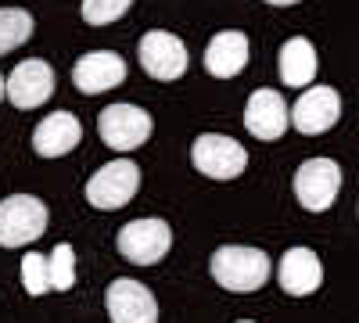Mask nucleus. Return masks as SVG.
<instances>
[{"mask_svg":"<svg viewBox=\"0 0 359 323\" xmlns=\"http://www.w3.org/2000/svg\"><path fill=\"white\" fill-rule=\"evenodd\" d=\"M208 270H212V280L233 295H252L259 291L266 280H269V255L262 248H248V245H223L216 248L212 262H208Z\"/></svg>","mask_w":359,"mask_h":323,"instance_id":"f257e3e1","label":"nucleus"},{"mask_svg":"<svg viewBox=\"0 0 359 323\" xmlns=\"http://www.w3.org/2000/svg\"><path fill=\"white\" fill-rule=\"evenodd\" d=\"M137 187H140V165L130 158H115L86 180V201L101 212H115L133 201Z\"/></svg>","mask_w":359,"mask_h":323,"instance_id":"f03ea898","label":"nucleus"},{"mask_svg":"<svg viewBox=\"0 0 359 323\" xmlns=\"http://www.w3.org/2000/svg\"><path fill=\"white\" fill-rule=\"evenodd\" d=\"M47 205L33 194H11L0 201V248H22L43 238Z\"/></svg>","mask_w":359,"mask_h":323,"instance_id":"7ed1b4c3","label":"nucleus"},{"mask_svg":"<svg viewBox=\"0 0 359 323\" xmlns=\"http://www.w3.org/2000/svg\"><path fill=\"white\" fill-rule=\"evenodd\" d=\"M172 248V226L158 216L133 219L118 230V255L133 266H155Z\"/></svg>","mask_w":359,"mask_h":323,"instance_id":"20e7f679","label":"nucleus"},{"mask_svg":"<svg viewBox=\"0 0 359 323\" xmlns=\"http://www.w3.org/2000/svg\"><path fill=\"white\" fill-rule=\"evenodd\" d=\"M191 162L208 180H237L248 165V151L226 133H201L191 144Z\"/></svg>","mask_w":359,"mask_h":323,"instance_id":"39448f33","label":"nucleus"},{"mask_svg":"<svg viewBox=\"0 0 359 323\" xmlns=\"http://www.w3.org/2000/svg\"><path fill=\"white\" fill-rule=\"evenodd\" d=\"M97 133L111 151H137L151 137V115L137 104H108L97 115Z\"/></svg>","mask_w":359,"mask_h":323,"instance_id":"423d86ee","label":"nucleus"},{"mask_svg":"<svg viewBox=\"0 0 359 323\" xmlns=\"http://www.w3.org/2000/svg\"><path fill=\"white\" fill-rule=\"evenodd\" d=\"M341 169L334 158H309L294 172V198L306 212H327L338 198Z\"/></svg>","mask_w":359,"mask_h":323,"instance_id":"0eeeda50","label":"nucleus"},{"mask_svg":"<svg viewBox=\"0 0 359 323\" xmlns=\"http://www.w3.org/2000/svg\"><path fill=\"white\" fill-rule=\"evenodd\" d=\"M137 57H140V69L158 83H172L187 72V47L180 36L165 33V29L144 33L137 43Z\"/></svg>","mask_w":359,"mask_h":323,"instance_id":"6e6552de","label":"nucleus"},{"mask_svg":"<svg viewBox=\"0 0 359 323\" xmlns=\"http://www.w3.org/2000/svg\"><path fill=\"white\" fill-rule=\"evenodd\" d=\"M104 309L111 323H158V302L144 284L130 277H115L104 291Z\"/></svg>","mask_w":359,"mask_h":323,"instance_id":"1a4fd4ad","label":"nucleus"},{"mask_svg":"<svg viewBox=\"0 0 359 323\" xmlns=\"http://www.w3.org/2000/svg\"><path fill=\"white\" fill-rule=\"evenodd\" d=\"M338 119H341V97L331 86H309L291 108V126L306 137L327 133Z\"/></svg>","mask_w":359,"mask_h":323,"instance_id":"9d476101","label":"nucleus"},{"mask_svg":"<svg viewBox=\"0 0 359 323\" xmlns=\"http://www.w3.org/2000/svg\"><path fill=\"white\" fill-rule=\"evenodd\" d=\"M54 94V72L47 62L40 57H29V62H18L8 76V101L22 111L47 104Z\"/></svg>","mask_w":359,"mask_h":323,"instance_id":"9b49d317","label":"nucleus"},{"mask_svg":"<svg viewBox=\"0 0 359 323\" xmlns=\"http://www.w3.org/2000/svg\"><path fill=\"white\" fill-rule=\"evenodd\" d=\"M126 79V62L115 50H90L72 65V83L79 94H104Z\"/></svg>","mask_w":359,"mask_h":323,"instance_id":"f8f14e48","label":"nucleus"},{"mask_svg":"<svg viewBox=\"0 0 359 323\" xmlns=\"http://www.w3.org/2000/svg\"><path fill=\"white\" fill-rule=\"evenodd\" d=\"M245 130L255 137V140H280L284 130H287V104L277 90H255L245 104Z\"/></svg>","mask_w":359,"mask_h":323,"instance_id":"ddd939ff","label":"nucleus"},{"mask_svg":"<svg viewBox=\"0 0 359 323\" xmlns=\"http://www.w3.org/2000/svg\"><path fill=\"white\" fill-rule=\"evenodd\" d=\"M83 137V126L72 111H54L33 130V151L40 158H62L69 155Z\"/></svg>","mask_w":359,"mask_h":323,"instance_id":"4468645a","label":"nucleus"},{"mask_svg":"<svg viewBox=\"0 0 359 323\" xmlns=\"http://www.w3.org/2000/svg\"><path fill=\"white\" fill-rule=\"evenodd\" d=\"M323 284V266L316 252L309 248H287L284 259H280V287L294 298H306L313 291H320Z\"/></svg>","mask_w":359,"mask_h":323,"instance_id":"2eb2a0df","label":"nucleus"},{"mask_svg":"<svg viewBox=\"0 0 359 323\" xmlns=\"http://www.w3.org/2000/svg\"><path fill=\"white\" fill-rule=\"evenodd\" d=\"M248 65V36L237 33V29H226V33H216L205 47V69L216 79H233Z\"/></svg>","mask_w":359,"mask_h":323,"instance_id":"dca6fc26","label":"nucleus"},{"mask_svg":"<svg viewBox=\"0 0 359 323\" xmlns=\"http://www.w3.org/2000/svg\"><path fill=\"white\" fill-rule=\"evenodd\" d=\"M316 69H320L316 50L306 36H291L277 54V72L287 86H309L316 79Z\"/></svg>","mask_w":359,"mask_h":323,"instance_id":"f3484780","label":"nucleus"},{"mask_svg":"<svg viewBox=\"0 0 359 323\" xmlns=\"http://www.w3.org/2000/svg\"><path fill=\"white\" fill-rule=\"evenodd\" d=\"M33 36V15L22 8H0V54L22 47Z\"/></svg>","mask_w":359,"mask_h":323,"instance_id":"a211bd4d","label":"nucleus"},{"mask_svg":"<svg viewBox=\"0 0 359 323\" xmlns=\"http://www.w3.org/2000/svg\"><path fill=\"white\" fill-rule=\"evenodd\" d=\"M22 287H25V295H33V298L54 291L50 287V259L47 255H36V252L22 255Z\"/></svg>","mask_w":359,"mask_h":323,"instance_id":"6ab92c4d","label":"nucleus"},{"mask_svg":"<svg viewBox=\"0 0 359 323\" xmlns=\"http://www.w3.org/2000/svg\"><path fill=\"white\" fill-rule=\"evenodd\" d=\"M47 259H50V287L54 291H69L76 284V252H72V245L62 241Z\"/></svg>","mask_w":359,"mask_h":323,"instance_id":"aec40b11","label":"nucleus"},{"mask_svg":"<svg viewBox=\"0 0 359 323\" xmlns=\"http://www.w3.org/2000/svg\"><path fill=\"white\" fill-rule=\"evenodd\" d=\"M133 0H83V22L86 25H111L130 11Z\"/></svg>","mask_w":359,"mask_h":323,"instance_id":"412c9836","label":"nucleus"},{"mask_svg":"<svg viewBox=\"0 0 359 323\" xmlns=\"http://www.w3.org/2000/svg\"><path fill=\"white\" fill-rule=\"evenodd\" d=\"M266 4H273V8H291V4H298V0H266Z\"/></svg>","mask_w":359,"mask_h":323,"instance_id":"4be33fe9","label":"nucleus"},{"mask_svg":"<svg viewBox=\"0 0 359 323\" xmlns=\"http://www.w3.org/2000/svg\"><path fill=\"white\" fill-rule=\"evenodd\" d=\"M8 94V79H0V97H4Z\"/></svg>","mask_w":359,"mask_h":323,"instance_id":"5701e85b","label":"nucleus"},{"mask_svg":"<svg viewBox=\"0 0 359 323\" xmlns=\"http://www.w3.org/2000/svg\"><path fill=\"white\" fill-rule=\"evenodd\" d=\"M237 323H252V319H237Z\"/></svg>","mask_w":359,"mask_h":323,"instance_id":"b1692460","label":"nucleus"}]
</instances>
